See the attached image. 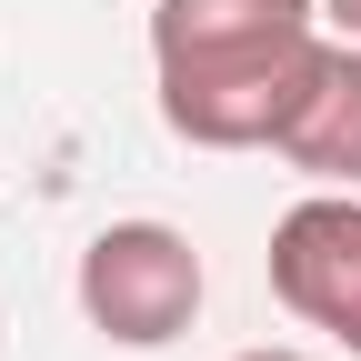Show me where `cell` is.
<instances>
[{"label":"cell","instance_id":"cell-5","mask_svg":"<svg viewBox=\"0 0 361 361\" xmlns=\"http://www.w3.org/2000/svg\"><path fill=\"white\" fill-rule=\"evenodd\" d=\"M322 20H331L341 40H361V0H322Z\"/></svg>","mask_w":361,"mask_h":361},{"label":"cell","instance_id":"cell-3","mask_svg":"<svg viewBox=\"0 0 361 361\" xmlns=\"http://www.w3.org/2000/svg\"><path fill=\"white\" fill-rule=\"evenodd\" d=\"M271 301L361 361V191H311L271 221Z\"/></svg>","mask_w":361,"mask_h":361},{"label":"cell","instance_id":"cell-2","mask_svg":"<svg viewBox=\"0 0 361 361\" xmlns=\"http://www.w3.org/2000/svg\"><path fill=\"white\" fill-rule=\"evenodd\" d=\"M71 291H80V322L111 351H171L201 322L211 271H201L191 231H171V221H111V231L80 241V281Z\"/></svg>","mask_w":361,"mask_h":361},{"label":"cell","instance_id":"cell-6","mask_svg":"<svg viewBox=\"0 0 361 361\" xmlns=\"http://www.w3.org/2000/svg\"><path fill=\"white\" fill-rule=\"evenodd\" d=\"M231 361H311V351H231Z\"/></svg>","mask_w":361,"mask_h":361},{"label":"cell","instance_id":"cell-1","mask_svg":"<svg viewBox=\"0 0 361 361\" xmlns=\"http://www.w3.org/2000/svg\"><path fill=\"white\" fill-rule=\"evenodd\" d=\"M322 61V0H151L161 121L191 151H271Z\"/></svg>","mask_w":361,"mask_h":361},{"label":"cell","instance_id":"cell-4","mask_svg":"<svg viewBox=\"0 0 361 361\" xmlns=\"http://www.w3.org/2000/svg\"><path fill=\"white\" fill-rule=\"evenodd\" d=\"M281 151L311 191H361V40H322V61H311V80H301V101H291V121H281Z\"/></svg>","mask_w":361,"mask_h":361}]
</instances>
